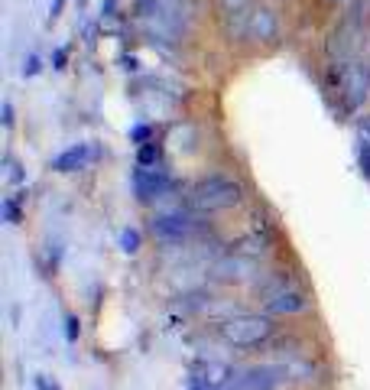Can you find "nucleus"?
<instances>
[{
    "label": "nucleus",
    "instance_id": "nucleus-1",
    "mask_svg": "<svg viewBox=\"0 0 370 390\" xmlns=\"http://www.w3.org/2000/svg\"><path fill=\"white\" fill-rule=\"evenodd\" d=\"M150 231H153V238L162 241L166 247H189L195 241H205L215 234L208 215L192 212L185 202H182V208H162V212L153 215Z\"/></svg>",
    "mask_w": 370,
    "mask_h": 390
},
{
    "label": "nucleus",
    "instance_id": "nucleus-9",
    "mask_svg": "<svg viewBox=\"0 0 370 390\" xmlns=\"http://www.w3.org/2000/svg\"><path fill=\"white\" fill-rule=\"evenodd\" d=\"M4 221H7V225H17L20 221V205L13 202V195L4 199Z\"/></svg>",
    "mask_w": 370,
    "mask_h": 390
},
{
    "label": "nucleus",
    "instance_id": "nucleus-6",
    "mask_svg": "<svg viewBox=\"0 0 370 390\" xmlns=\"http://www.w3.org/2000/svg\"><path fill=\"white\" fill-rule=\"evenodd\" d=\"M130 186H134V195L140 205H156L179 192V179L172 176L166 166H156V170L136 166V170L130 172Z\"/></svg>",
    "mask_w": 370,
    "mask_h": 390
},
{
    "label": "nucleus",
    "instance_id": "nucleus-3",
    "mask_svg": "<svg viewBox=\"0 0 370 390\" xmlns=\"http://www.w3.org/2000/svg\"><path fill=\"white\" fill-rule=\"evenodd\" d=\"M218 335L224 345L237 348V351H253V348H263L276 339L279 325L276 315L269 313H237L218 325Z\"/></svg>",
    "mask_w": 370,
    "mask_h": 390
},
{
    "label": "nucleus",
    "instance_id": "nucleus-5",
    "mask_svg": "<svg viewBox=\"0 0 370 390\" xmlns=\"http://www.w3.org/2000/svg\"><path fill=\"white\" fill-rule=\"evenodd\" d=\"M237 17V30L231 36L241 43H253V46H276L283 36V20L276 10H269L267 4H250L241 13H227Z\"/></svg>",
    "mask_w": 370,
    "mask_h": 390
},
{
    "label": "nucleus",
    "instance_id": "nucleus-8",
    "mask_svg": "<svg viewBox=\"0 0 370 390\" xmlns=\"http://www.w3.org/2000/svg\"><path fill=\"white\" fill-rule=\"evenodd\" d=\"M120 247L127 254H136L140 251V231H120Z\"/></svg>",
    "mask_w": 370,
    "mask_h": 390
},
{
    "label": "nucleus",
    "instance_id": "nucleus-11",
    "mask_svg": "<svg viewBox=\"0 0 370 390\" xmlns=\"http://www.w3.org/2000/svg\"><path fill=\"white\" fill-rule=\"evenodd\" d=\"M4 127H13V108H10V101L7 104H4Z\"/></svg>",
    "mask_w": 370,
    "mask_h": 390
},
{
    "label": "nucleus",
    "instance_id": "nucleus-4",
    "mask_svg": "<svg viewBox=\"0 0 370 390\" xmlns=\"http://www.w3.org/2000/svg\"><path fill=\"white\" fill-rule=\"evenodd\" d=\"M257 293H260L263 299V313L269 315H302L309 313V289L299 287V283L289 277V273L276 270V273H269L267 280H257Z\"/></svg>",
    "mask_w": 370,
    "mask_h": 390
},
{
    "label": "nucleus",
    "instance_id": "nucleus-7",
    "mask_svg": "<svg viewBox=\"0 0 370 390\" xmlns=\"http://www.w3.org/2000/svg\"><path fill=\"white\" fill-rule=\"evenodd\" d=\"M104 153L98 150L94 144H75L68 146V150H62L56 160H52V170L56 172H78V170H88L91 163H98Z\"/></svg>",
    "mask_w": 370,
    "mask_h": 390
},
{
    "label": "nucleus",
    "instance_id": "nucleus-10",
    "mask_svg": "<svg viewBox=\"0 0 370 390\" xmlns=\"http://www.w3.org/2000/svg\"><path fill=\"white\" fill-rule=\"evenodd\" d=\"M36 72H39V59H36V56H30V59L23 62V75H36Z\"/></svg>",
    "mask_w": 370,
    "mask_h": 390
},
{
    "label": "nucleus",
    "instance_id": "nucleus-2",
    "mask_svg": "<svg viewBox=\"0 0 370 390\" xmlns=\"http://www.w3.org/2000/svg\"><path fill=\"white\" fill-rule=\"evenodd\" d=\"M244 202V182L227 172H211V176L195 179L192 186L185 189V205L198 215H215L237 208Z\"/></svg>",
    "mask_w": 370,
    "mask_h": 390
}]
</instances>
